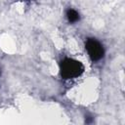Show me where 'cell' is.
Here are the masks:
<instances>
[{"label": "cell", "instance_id": "7a4b0ae2", "mask_svg": "<svg viewBox=\"0 0 125 125\" xmlns=\"http://www.w3.org/2000/svg\"><path fill=\"white\" fill-rule=\"evenodd\" d=\"M85 49L92 62L101 61L104 56V49L103 44L95 38H88L85 42Z\"/></svg>", "mask_w": 125, "mask_h": 125}, {"label": "cell", "instance_id": "6da1fadb", "mask_svg": "<svg viewBox=\"0 0 125 125\" xmlns=\"http://www.w3.org/2000/svg\"><path fill=\"white\" fill-rule=\"evenodd\" d=\"M84 72V65L81 62L65 58L60 62V73L62 79H73L79 77Z\"/></svg>", "mask_w": 125, "mask_h": 125}, {"label": "cell", "instance_id": "3957f363", "mask_svg": "<svg viewBox=\"0 0 125 125\" xmlns=\"http://www.w3.org/2000/svg\"><path fill=\"white\" fill-rule=\"evenodd\" d=\"M66 18L70 23H74L80 20V16H79L78 12L73 9H68L66 11Z\"/></svg>", "mask_w": 125, "mask_h": 125}]
</instances>
